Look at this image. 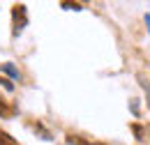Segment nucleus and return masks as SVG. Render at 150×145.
I'll use <instances>...</instances> for the list:
<instances>
[{"instance_id":"obj_1","label":"nucleus","mask_w":150,"mask_h":145,"mask_svg":"<svg viewBox=\"0 0 150 145\" xmlns=\"http://www.w3.org/2000/svg\"><path fill=\"white\" fill-rule=\"evenodd\" d=\"M12 18H14V35H19L25 25V7L23 5H14L12 9Z\"/></svg>"},{"instance_id":"obj_2","label":"nucleus","mask_w":150,"mask_h":145,"mask_svg":"<svg viewBox=\"0 0 150 145\" xmlns=\"http://www.w3.org/2000/svg\"><path fill=\"white\" fill-rule=\"evenodd\" d=\"M0 145H19V143H16L7 131H2V129H0Z\"/></svg>"},{"instance_id":"obj_3","label":"nucleus","mask_w":150,"mask_h":145,"mask_svg":"<svg viewBox=\"0 0 150 145\" xmlns=\"http://www.w3.org/2000/svg\"><path fill=\"white\" fill-rule=\"evenodd\" d=\"M67 138H69L72 145H93V143H88V141H83V138H79V136H67Z\"/></svg>"},{"instance_id":"obj_4","label":"nucleus","mask_w":150,"mask_h":145,"mask_svg":"<svg viewBox=\"0 0 150 145\" xmlns=\"http://www.w3.org/2000/svg\"><path fill=\"white\" fill-rule=\"evenodd\" d=\"M2 72H7L9 76H14V78H19V72H16L14 67H9V65H2Z\"/></svg>"},{"instance_id":"obj_5","label":"nucleus","mask_w":150,"mask_h":145,"mask_svg":"<svg viewBox=\"0 0 150 145\" xmlns=\"http://www.w3.org/2000/svg\"><path fill=\"white\" fill-rule=\"evenodd\" d=\"M0 83H2V88H5V90H14V83H12V81H7V78H2V76H0Z\"/></svg>"},{"instance_id":"obj_6","label":"nucleus","mask_w":150,"mask_h":145,"mask_svg":"<svg viewBox=\"0 0 150 145\" xmlns=\"http://www.w3.org/2000/svg\"><path fill=\"white\" fill-rule=\"evenodd\" d=\"M9 113H12V111H9L7 106H5V99L0 97V115H9Z\"/></svg>"},{"instance_id":"obj_7","label":"nucleus","mask_w":150,"mask_h":145,"mask_svg":"<svg viewBox=\"0 0 150 145\" xmlns=\"http://www.w3.org/2000/svg\"><path fill=\"white\" fill-rule=\"evenodd\" d=\"M143 90H146V97H148V106H150V81H141Z\"/></svg>"}]
</instances>
